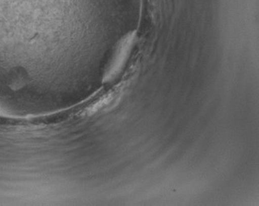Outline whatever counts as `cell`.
<instances>
[{
  "label": "cell",
  "instance_id": "obj_1",
  "mask_svg": "<svg viewBox=\"0 0 259 206\" xmlns=\"http://www.w3.org/2000/svg\"><path fill=\"white\" fill-rule=\"evenodd\" d=\"M135 39L134 33H130L124 39H121L117 47V51L115 54L114 58L112 59L110 66L108 67L104 75V80L109 81L114 79L117 74L120 73L121 69L123 67L126 58H128L130 51L132 49L133 42Z\"/></svg>",
  "mask_w": 259,
  "mask_h": 206
}]
</instances>
